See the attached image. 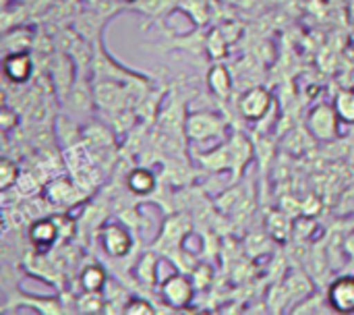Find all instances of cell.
<instances>
[{"mask_svg":"<svg viewBox=\"0 0 354 315\" xmlns=\"http://www.w3.org/2000/svg\"><path fill=\"white\" fill-rule=\"evenodd\" d=\"M311 127H313V133L317 137H324V139L332 137L334 131H336V114H334V110L328 108V106H322L319 110H315L313 116H311Z\"/></svg>","mask_w":354,"mask_h":315,"instance_id":"cell-4","label":"cell"},{"mask_svg":"<svg viewBox=\"0 0 354 315\" xmlns=\"http://www.w3.org/2000/svg\"><path fill=\"white\" fill-rule=\"evenodd\" d=\"M29 71H31V60L27 54H10L4 60V73L12 81H25L29 77Z\"/></svg>","mask_w":354,"mask_h":315,"instance_id":"cell-5","label":"cell"},{"mask_svg":"<svg viewBox=\"0 0 354 315\" xmlns=\"http://www.w3.org/2000/svg\"><path fill=\"white\" fill-rule=\"evenodd\" d=\"M56 239V226L50 222V220H41V222H35V226L31 228V241L37 243V245H52V241Z\"/></svg>","mask_w":354,"mask_h":315,"instance_id":"cell-7","label":"cell"},{"mask_svg":"<svg viewBox=\"0 0 354 315\" xmlns=\"http://www.w3.org/2000/svg\"><path fill=\"white\" fill-rule=\"evenodd\" d=\"M104 270L102 268H97V266H91V268H87L85 272H83V276H81V282H83V287L87 289V293H97L102 287H104Z\"/></svg>","mask_w":354,"mask_h":315,"instance_id":"cell-8","label":"cell"},{"mask_svg":"<svg viewBox=\"0 0 354 315\" xmlns=\"http://www.w3.org/2000/svg\"><path fill=\"white\" fill-rule=\"evenodd\" d=\"M241 108H243V112H245L247 116L259 118V116L266 112V108H268V96H266V91H263V89H253V91H249V93L245 96Z\"/></svg>","mask_w":354,"mask_h":315,"instance_id":"cell-6","label":"cell"},{"mask_svg":"<svg viewBox=\"0 0 354 315\" xmlns=\"http://www.w3.org/2000/svg\"><path fill=\"white\" fill-rule=\"evenodd\" d=\"M336 110L338 114L346 120V123H354V91H342L336 98Z\"/></svg>","mask_w":354,"mask_h":315,"instance_id":"cell-9","label":"cell"},{"mask_svg":"<svg viewBox=\"0 0 354 315\" xmlns=\"http://www.w3.org/2000/svg\"><path fill=\"white\" fill-rule=\"evenodd\" d=\"M124 312L127 314H151V307L145 301H131Z\"/></svg>","mask_w":354,"mask_h":315,"instance_id":"cell-11","label":"cell"},{"mask_svg":"<svg viewBox=\"0 0 354 315\" xmlns=\"http://www.w3.org/2000/svg\"><path fill=\"white\" fill-rule=\"evenodd\" d=\"M164 295H166V299H168L172 305L183 307V305H187V303L191 301L193 291H191L189 282H187L183 276H172V278H168V282L164 285Z\"/></svg>","mask_w":354,"mask_h":315,"instance_id":"cell-3","label":"cell"},{"mask_svg":"<svg viewBox=\"0 0 354 315\" xmlns=\"http://www.w3.org/2000/svg\"><path fill=\"white\" fill-rule=\"evenodd\" d=\"M104 247L108 249V253L120 258L131 249V239L127 235L124 228L120 226H106L104 228Z\"/></svg>","mask_w":354,"mask_h":315,"instance_id":"cell-2","label":"cell"},{"mask_svg":"<svg viewBox=\"0 0 354 315\" xmlns=\"http://www.w3.org/2000/svg\"><path fill=\"white\" fill-rule=\"evenodd\" d=\"M330 303L340 314H354V278H338L330 287Z\"/></svg>","mask_w":354,"mask_h":315,"instance_id":"cell-1","label":"cell"},{"mask_svg":"<svg viewBox=\"0 0 354 315\" xmlns=\"http://www.w3.org/2000/svg\"><path fill=\"white\" fill-rule=\"evenodd\" d=\"M8 168H10V162H4V164H2V187H8V185H10V181H12V179H17V177H12V174H10V170H8Z\"/></svg>","mask_w":354,"mask_h":315,"instance_id":"cell-12","label":"cell"},{"mask_svg":"<svg viewBox=\"0 0 354 315\" xmlns=\"http://www.w3.org/2000/svg\"><path fill=\"white\" fill-rule=\"evenodd\" d=\"M129 187L135 193H149L153 187V177L145 170H137L129 177Z\"/></svg>","mask_w":354,"mask_h":315,"instance_id":"cell-10","label":"cell"}]
</instances>
